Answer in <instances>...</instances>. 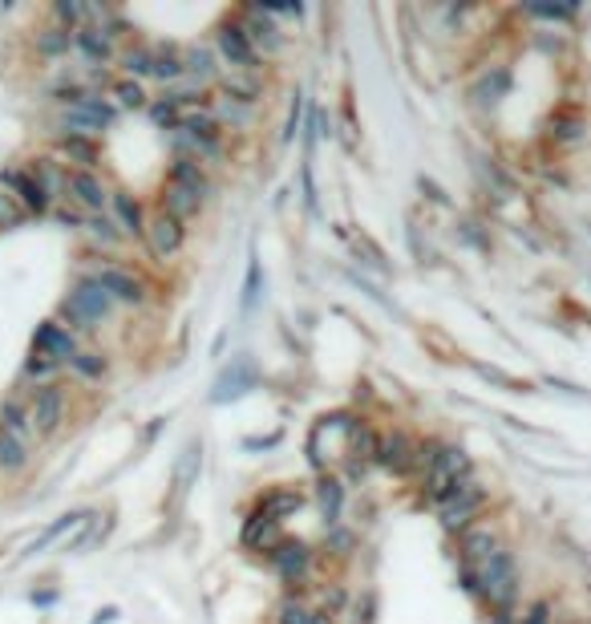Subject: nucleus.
<instances>
[{
	"label": "nucleus",
	"mask_w": 591,
	"mask_h": 624,
	"mask_svg": "<svg viewBox=\"0 0 591 624\" xmlns=\"http://www.w3.org/2000/svg\"><path fill=\"white\" fill-rule=\"evenodd\" d=\"M110 312H113V296L97 284V276L77 280V288H73L69 296H65V304H61V316L69 324H77V329H97Z\"/></svg>",
	"instance_id": "f257e3e1"
},
{
	"label": "nucleus",
	"mask_w": 591,
	"mask_h": 624,
	"mask_svg": "<svg viewBox=\"0 0 591 624\" xmlns=\"http://www.w3.org/2000/svg\"><path fill=\"white\" fill-rule=\"evenodd\" d=\"M461 483H470V458L458 446H434V462L425 470V499L445 502Z\"/></svg>",
	"instance_id": "f03ea898"
},
{
	"label": "nucleus",
	"mask_w": 591,
	"mask_h": 624,
	"mask_svg": "<svg viewBox=\"0 0 591 624\" xmlns=\"http://www.w3.org/2000/svg\"><path fill=\"white\" fill-rule=\"evenodd\" d=\"M478 580H482V596L498 608H510L518 596V564L510 551H494L482 567H478Z\"/></svg>",
	"instance_id": "7ed1b4c3"
},
{
	"label": "nucleus",
	"mask_w": 591,
	"mask_h": 624,
	"mask_svg": "<svg viewBox=\"0 0 591 624\" xmlns=\"http://www.w3.org/2000/svg\"><path fill=\"white\" fill-rule=\"evenodd\" d=\"M61 122H65V130H69V134L97 138L102 130H110V126H113V105H110V102H102L97 94H77L69 105H65Z\"/></svg>",
	"instance_id": "20e7f679"
},
{
	"label": "nucleus",
	"mask_w": 591,
	"mask_h": 624,
	"mask_svg": "<svg viewBox=\"0 0 591 624\" xmlns=\"http://www.w3.org/2000/svg\"><path fill=\"white\" fill-rule=\"evenodd\" d=\"M482 502H486V486L482 483H474V478L461 483L458 491L442 502V527H445V531H466L470 519L482 511Z\"/></svg>",
	"instance_id": "39448f33"
},
{
	"label": "nucleus",
	"mask_w": 591,
	"mask_h": 624,
	"mask_svg": "<svg viewBox=\"0 0 591 624\" xmlns=\"http://www.w3.org/2000/svg\"><path fill=\"white\" fill-rule=\"evenodd\" d=\"M29 413H32V430H37V438H53L57 430H61V421H65V393H61V385L49 381V385L32 389Z\"/></svg>",
	"instance_id": "423d86ee"
},
{
	"label": "nucleus",
	"mask_w": 591,
	"mask_h": 624,
	"mask_svg": "<svg viewBox=\"0 0 591 624\" xmlns=\"http://www.w3.org/2000/svg\"><path fill=\"white\" fill-rule=\"evenodd\" d=\"M255 385H259V369H255V361H251V357H235V361L227 365L223 373H219L215 389H210V402H215V405L235 402V397L251 393Z\"/></svg>",
	"instance_id": "0eeeda50"
},
{
	"label": "nucleus",
	"mask_w": 591,
	"mask_h": 624,
	"mask_svg": "<svg viewBox=\"0 0 591 624\" xmlns=\"http://www.w3.org/2000/svg\"><path fill=\"white\" fill-rule=\"evenodd\" d=\"M0 183H4L8 191H16L24 215H45V211L53 207V199H49L45 186L32 178V170H0Z\"/></svg>",
	"instance_id": "6e6552de"
},
{
	"label": "nucleus",
	"mask_w": 591,
	"mask_h": 624,
	"mask_svg": "<svg viewBox=\"0 0 591 624\" xmlns=\"http://www.w3.org/2000/svg\"><path fill=\"white\" fill-rule=\"evenodd\" d=\"M32 353L53 357L57 365H61V361H73V357H77V337H73L65 324L45 321L37 332H32Z\"/></svg>",
	"instance_id": "1a4fd4ad"
},
{
	"label": "nucleus",
	"mask_w": 591,
	"mask_h": 624,
	"mask_svg": "<svg viewBox=\"0 0 591 624\" xmlns=\"http://www.w3.org/2000/svg\"><path fill=\"white\" fill-rule=\"evenodd\" d=\"M219 53L227 57V61L235 65V69H243V73H255L259 69V57H255V45H251V37H247V29L243 24H223L219 29Z\"/></svg>",
	"instance_id": "9d476101"
},
{
	"label": "nucleus",
	"mask_w": 591,
	"mask_h": 624,
	"mask_svg": "<svg viewBox=\"0 0 591 624\" xmlns=\"http://www.w3.org/2000/svg\"><path fill=\"white\" fill-rule=\"evenodd\" d=\"M65 191H73V199H77V207H85V215H105L110 191H105V183L94 175V170H69Z\"/></svg>",
	"instance_id": "9b49d317"
},
{
	"label": "nucleus",
	"mask_w": 591,
	"mask_h": 624,
	"mask_svg": "<svg viewBox=\"0 0 591 624\" xmlns=\"http://www.w3.org/2000/svg\"><path fill=\"white\" fill-rule=\"evenodd\" d=\"M146 240H150V248L158 251L162 259H170V256H178L183 251V243H186V227L178 223L175 215H166V211H158V215L146 223Z\"/></svg>",
	"instance_id": "f8f14e48"
},
{
	"label": "nucleus",
	"mask_w": 591,
	"mask_h": 624,
	"mask_svg": "<svg viewBox=\"0 0 591 624\" xmlns=\"http://www.w3.org/2000/svg\"><path fill=\"white\" fill-rule=\"evenodd\" d=\"M97 284H102L105 292L113 296V304H146V284L138 280L134 272H126V267H102L97 272Z\"/></svg>",
	"instance_id": "ddd939ff"
},
{
	"label": "nucleus",
	"mask_w": 591,
	"mask_h": 624,
	"mask_svg": "<svg viewBox=\"0 0 591 624\" xmlns=\"http://www.w3.org/2000/svg\"><path fill=\"white\" fill-rule=\"evenodd\" d=\"M272 556V567L280 572V580L283 583H300L308 575V564H312V551L304 547V543H291V539H283L275 551H267Z\"/></svg>",
	"instance_id": "4468645a"
},
{
	"label": "nucleus",
	"mask_w": 591,
	"mask_h": 624,
	"mask_svg": "<svg viewBox=\"0 0 591 624\" xmlns=\"http://www.w3.org/2000/svg\"><path fill=\"white\" fill-rule=\"evenodd\" d=\"M413 454H417V446H413L401 430H393V434H385L377 442V462H381V466H389L393 475H409V470H413Z\"/></svg>",
	"instance_id": "2eb2a0df"
},
{
	"label": "nucleus",
	"mask_w": 591,
	"mask_h": 624,
	"mask_svg": "<svg viewBox=\"0 0 591 624\" xmlns=\"http://www.w3.org/2000/svg\"><path fill=\"white\" fill-rule=\"evenodd\" d=\"M183 138L194 142V150L202 154H219V122L210 113H183Z\"/></svg>",
	"instance_id": "dca6fc26"
},
{
	"label": "nucleus",
	"mask_w": 591,
	"mask_h": 624,
	"mask_svg": "<svg viewBox=\"0 0 591 624\" xmlns=\"http://www.w3.org/2000/svg\"><path fill=\"white\" fill-rule=\"evenodd\" d=\"M280 543H283L280 523H275V519H267L264 511H255V515L243 523V547H251V551H275Z\"/></svg>",
	"instance_id": "f3484780"
},
{
	"label": "nucleus",
	"mask_w": 591,
	"mask_h": 624,
	"mask_svg": "<svg viewBox=\"0 0 591 624\" xmlns=\"http://www.w3.org/2000/svg\"><path fill=\"white\" fill-rule=\"evenodd\" d=\"M377 442H381V438L372 434L364 421H356V430L348 434V475H353V478L364 475L369 462H377Z\"/></svg>",
	"instance_id": "a211bd4d"
},
{
	"label": "nucleus",
	"mask_w": 591,
	"mask_h": 624,
	"mask_svg": "<svg viewBox=\"0 0 591 624\" xmlns=\"http://www.w3.org/2000/svg\"><path fill=\"white\" fill-rule=\"evenodd\" d=\"M494 551H498V535L490 527H466V535H461V559H466V567H482Z\"/></svg>",
	"instance_id": "6ab92c4d"
},
{
	"label": "nucleus",
	"mask_w": 591,
	"mask_h": 624,
	"mask_svg": "<svg viewBox=\"0 0 591 624\" xmlns=\"http://www.w3.org/2000/svg\"><path fill=\"white\" fill-rule=\"evenodd\" d=\"M0 430H4V434H13L16 442L29 446V442H32V434H37V430H32V413H29V405H21L16 397L0 402Z\"/></svg>",
	"instance_id": "aec40b11"
},
{
	"label": "nucleus",
	"mask_w": 591,
	"mask_h": 624,
	"mask_svg": "<svg viewBox=\"0 0 591 624\" xmlns=\"http://www.w3.org/2000/svg\"><path fill=\"white\" fill-rule=\"evenodd\" d=\"M73 45H77L94 65H102V61H110V57H113L110 32L97 29V24H81V29H73Z\"/></svg>",
	"instance_id": "412c9836"
},
{
	"label": "nucleus",
	"mask_w": 591,
	"mask_h": 624,
	"mask_svg": "<svg viewBox=\"0 0 591 624\" xmlns=\"http://www.w3.org/2000/svg\"><path fill=\"white\" fill-rule=\"evenodd\" d=\"M243 29H247V37H251V45H255V49L275 53V49L283 45V37H280V29L272 24V13H267V8H255V16H251Z\"/></svg>",
	"instance_id": "4be33fe9"
},
{
	"label": "nucleus",
	"mask_w": 591,
	"mask_h": 624,
	"mask_svg": "<svg viewBox=\"0 0 591 624\" xmlns=\"http://www.w3.org/2000/svg\"><path fill=\"white\" fill-rule=\"evenodd\" d=\"M199 470H202V442H186L183 458H178V466H175V494H178V499H183V494L194 486Z\"/></svg>",
	"instance_id": "5701e85b"
},
{
	"label": "nucleus",
	"mask_w": 591,
	"mask_h": 624,
	"mask_svg": "<svg viewBox=\"0 0 591 624\" xmlns=\"http://www.w3.org/2000/svg\"><path fill=\"white\" fill-rule=\"evenodd\" d=\"M199 207H202V199L194 191H186V186L170 183L166 191H162V211H166V215H175L178 223H183V219H191V215H199Z\"/></svg>",
	"instance_id": "b1692460"
},
{
	"label": "nucleus",
	"mask_w": 591,
	"mask_h": 624,
	"mask_svg": "<svg viewBox=\"0 0 591 624\" xmlns=\"http://www.w3.org/2000/svg\"><path fill=\"white\" fill-rule=\"evenodd\" d=\"M170 183L175 186H186V191H194L202 199L207 194V175H202L199 158H186V154H178L175 167H170Z\"/></svg>",
	"instance_id": "393cba45"
},
{
	"label": "nucleus",
	"mask_w": 591,
	"mask_h": 624,
	"mask_svg": "<svg viewBox=\"0 0 591 624\" xmlns=\"http://www.w3.org/2000/svg\"><path fill=\"white\" fill-rule=\"evenodd\" d=\"M57 150L69 154L73 162H81V170H94L97 167V142L85 134H61L57 138Z\"/></svg>",
	"instance_id": "a878e982"
},
{
	"label": "nucleus",
	"mask_w": 591,
	"mask_h": 624,
	"mask_svg": "<svg viewBox=\"0 0 591 624\" xmlns=\"http://www.w3.org/2000/svg\"><path fill=\"white\" fill-rule=\"evenodd\" d=\"M154 77H158L162 86H175V81L186 77V65H183V57H178L175 45L154 49Z\"/></svg>",
	"instance_id": "bb28decb"
},
{
	"label": "nucleus",
	"mask_w": 591,
	"mask_h": 624,
	"mask_svg": "<svg viewBox=\"0 0 591 624\" xmlns=\"http://www.w3.org/2000/svg\"><path fill=\"white\" fill-rule=\"evenodd\" d=\"M113 211H118L121 231H126V235H146V219H142V207H138L134 194L113 191Z\"/></svg>",
	"instance_id": "cd10ccee"
},
{
	"label": "nucleus",
	"mask_w": 591,
	"mask_h": 624,
	"mask_svg": "<svg viewBox=\"0 0 591 624\" xmlns=\"http://www.w3.org/2000/svg\"><path fill=\"white\" fill-rule=\"evenodd\" d=\"M300 502H304V494L296 491V486H288V491H272L259 499V511H264L267 519H275L280 523L283 515H291V511H300Z\"/></svg>",
	"instance_id": "c85d7f7f"
},
{
	"label": "nucleus",
	"mask_w": 591,
	"mask_h": 624,
	"mask_svg": "<svg viewBox=\"0 0 591 624\" xmlns=\"http://www.w3.org/2000/svg\"><path fill=\"white\" fill-rule=\"evenodd\" d=\"M29 446L24 442H16L13 434H4V430H0V470H4V475H21L24 466H29Z\"/></svg>",
	"instance_id": "c756f323"
},
{
	"label": "nucleus",
	"mask_w": 591,
	"mask_h": 624,
	"mask_svg": "<svg viewBox=\"0 0 591 624\" xmlns=\"http://www.w3.org/2000/svg\"><path fill=\"white\" fill-rule=\"evenodd\" d=\"M506 89H510V73L502 69V65H494L490 73H482V77H478L474 97H478V102H482V105H494L502 94H506Z\"/></svg>",
	"instance_id": "7c9ffc66"
},
{
	"label": "nucleus",
	"mask_w": 591,
	"mask_h": 624,
	"mask_svg": "<svg viewBox=\"0 0 591 624\" xmlns=\"http://www.w3.org/2000/svg\"><path fill=\"white\" fill-rule=\"evenodd\" d=\"M32 178H37V183L45 186V194H49V199H61L65 183H69V170H65V175H61V167H57V162L37 158V162H32Z\"/></svg>",
	"instance_id": "2f4dec72"
},
{
	"label": "nucleus",
	"mask_w": 591,
	"mask_h": 624,
	"mask_svg": "<svg viewBox=\"0 0 591 624\" xmlns=\"http://www.w3.org/2000/svg\"><path fill=\"white\" fill-rule=\"evenodd\" d=\"M77 523H85V515H81V511H69V515H57L53 523L45 527V531L37 535V539H32V547H29V556H40V551L49 547V543L53 539H61L65 531H69V527H77Z\"/></svg>",
	"instance_id": "473e14b6"
},
{
	"label": "nucleus",
	"mask_w": 591,
	"mask_h": 624,
	"mask_svg": "<svg viewBox=\"0 0 591 624\" xmlns=\"http://www.w3.org/2000/svg\"><path fill=\"white\" fill-rule=\"evenodd\" d=\"M275 624H328V616L312 612L308 604H300V600H280V608H275Z\"/></svg>",
	"instance_id": "72a5a7b5"
},
{
	"label": "nucleus",
	"mask_w": 591,
	"mask_h": 624,
	"mask_svg": "<svg viewBox=\"0 0 591 624\" xmlns=\"http://www.w3.org/2000/svg\"><path fill=\"white\" fill-rule=\"evenodd\" d=\"M166 97L183 110V105H207V89H202V81H175V86H166Z\"/></svg>",
	"instance_id": "f704fd0d"
},
{
	"label": "nucleus",
	"mask_w": 591,
	"mask_h": 624,
	"mask_svg": "<svg viewBox=\"0 0 591 624\" xmlns=\"http://www.w3.org/2000/svg\"><path fill=\"white\" fill-rule=\"evenodd\" d=\"M183 65H186V77H194V81H210L215 77V53L210 49H191V53L183 57Z\"/></svg>",
	"instance_id": "c9c22d12"
},
{
	"label": "nucleus",
	"mask_w": 591,
	"mask_h": 624,
	"mask_svg": "<svg viewBox=\"0 0 591 624\" xmlns=\"http://www.w3.org/2000/svg\"><path fill=\"white\" fill-rule=\"evenodd\" d=\"M340 502H345V486H340V478H320V511L328 523H336L340 519Z\"/></svg>",
	"instance_id": "e433bc0d"
},
{
	"label": "nucleus",
	"mask_w": 591,
	"mask_h": 624,
	"mask_svg": "<svg viewBox=\"0 0 591 624\" xmlns=\"http://www.w3.org/2000/svg\"><path fill=\"white\" fill-rule=\"evenodd\" d=\"M121 69L130 73V81L146 77V73H154V53H150V49H142V45L126 49V53H121Z\"/></svg>",
	"instance_id": "4c0bfd02"
},
{
	"label": "nucleus",
	"mask_w": 591,
	"mask_h": 624,
	"mask_svg": "<svg viewBox=\"0 0 591 624\" xmlns=\"http://www.w3.org/2000/svg\"><path fill=\"white\" fill-rule=\"evenodd\" d=\"M85 231L94 235L97 243H105V248H113V243L121 240V231L113 227V219H110V215H85Z\"/></svg>",
	"instance_id": "58836bf2"
},
{
	"label": "nucleus",
	"mask_w": 591,
	"mask_h": 624,
	"mask_svg": "<svg viewBox=\"0 0 591 624\" xmlns=\"http://www.w3.org/2000/svg\"><path fill=\"white\" fill-rule=\"evenodd\" d=\"M57 373V361L45 353H32L29 361H24V381H37V385H49V377Z\"/></svg>",
	"instance_id": "ea45409f"
},
{
	"label": "nucleus",
	"mask_w": 591,
	"mask_h": 624,
	"mask_svg": "<svg viewBox=\"0 0 591 624\" xmlns=\"http://www.w3.org/2000/svg\"><path fill=\"white\" fill-rule=\"evenodd\" d=\"M69 45H73L69 29H45V32H40V41H37V49H40V53H49V57L69 53Z\"/></svg>",
	"instance_id": "a19ab883"
},
{
	"label": "nucleus",
	"mask_w": 591,
	"mask_h": 624,
	"mask_svg": "<svg viewBox=\"0 0 591 624\" xmlns=\"http://www.w3.org/2000/svg\"><path fill=\"white\" fill-rule=\"evenodd\" d=\"M150 118H154V126H166V130L183 126V113H178V105L170 102V97H158V102H150Z\"/></svg>",
	"instance_id": "79ce46f5"
},
{
	"label": "nucleus",
	"mask_w": 591,
	"mask_h": 624,
	"mask_svg": "<svg viewBox=\"0 0 591 624\" xmlns=\"http://www.w3.org/2000/svg\"><path fill=\"white\" fill-rule=\"evenodd\" d=\"M113 97H118V105H126V110H138V105H146V89L138 86V81H118L113 86Z\"/></svg>",
	"instance_id": "37998d69"
},
{
	"label": "nucleus",
	"mask_w": 591,
	"mask_h": 624,
	"mask_svg": "<svg viewBox=\"0 0 591 624\" xmlns=\"http://www.w3.org/2000/svg\"><path fill=\"white\" fill-rule=\"evenodd\" d=\"M69 365L81 373V377H102L105 373V357L102 353H77Z\"/></svg>",
	"instance_id": "c03bdc74"
},
{
	"label": "nucleus",
	"mask_w": 591,
	"mask_h": 624,
	"mask_svg": "<svg viewBox=\"0 0 591 624\" xmlns=\"http://www.w3.org/2000/svg\"><path fill=\"white\" fill-rule=\"evenodd\" d=\"M255 304H259V259L251 256V264H247V284H243V312H251Z\"/></svg>",
	"instance_id": "a18cd8bd"
},
{
	"label": "nucleus",
	"mask_w": 591,
	"mask_h": 624,
	"mask_svg": "<svg viewBox=\"0 0 591 624\" xmlns=\"http://www.w3.org/2000/svg\"><path fill=\"white\" fill-rule=\"evenodd\" d=\"M482 175H486V183H494V191H498V199H506V194H515V183H510V178L498 170V162H490V158H486V162H482Z\"/></svg>",
	"instance_id": "49530a36"
},
{
	"label": "nucleus",
	"mask_w": 591,
	"mask_h": 624,
	"mask_svg": "<svg viewBox=\"0 0 591 624\" xmlns=\"http://www.w3.org/2000/svg\"><path fill=\"white\" fill-rule=\"evenodd\" d=\"M526 13L542 16V21H571L575 8H567V5H526Z\"/></svg>",
	"instance_id": "de8ad7c7"
},
{
	"label": "nucleus",
	"mask_w": 591,
	"mask_h": 624,
	"mask_svg": "<svg viewBox=\"0 0 591 624\" xmlns=\"http://www.w3.org/2000/svg\"><path fill=\"white\" fill-rule=\"evenodd\" d=\"M300 118H304V94L296 89V97H291V110H288V126H283V142H291V138H296Z\"/></svg>",
	"instance_id": "09e8293b"
},
{
	"label": "nucleus",
	"mask_w": 591,
	"mask_h": 624,
	"mask_svg": "<svg viewBox=\"0 0 591 624\" xmlns=\"http://www.w3.org/2000/svg\"><path fill=\"white\" fill-rule=\"evenodd\" d=\"M16 194H0V227H13V223H21V219H24V211L21 207H16Z\"/></svg>",
	"instance_id": "8fccbe9b"
},
{
	"label": "nucleus",
	"mask_w": 591,
	"mask_h": 624,
	"mask_svg": "<svg viewBox=\"0 0 591 624\" xmlns=\"http://www.w3.org/2000/svg\"><path fill=\"white\" fill-rule=\"evenodd\" d=\"M57 16H61L65 24H77L81 16H85V8H81V5H73V0H61V5H57Z\"/></svg>",
	"instance_id": "3c124183"
},
{
	"label": "nucleus",
	"mask_w": 591,
	"mask_h": 624,
	"mask_svg": "<svg viewBox=\"0 0 591 624\" xmlns=\"http://www.w3.org/2000/svg\"><path fill=\"white\" fill-rule=\"evenodd\" d=\"M57 219H61L65 227H85V215H81V211H69V207H57Z\"/></svg>",
	"instance_id": "603ef678"
},
{
	"label": "nucleus",
	"mask_w": 591,
	"mask_h": 624,
	"mask_svg": "<svg viewBox=\"0 0 591 624\" xmlns=\"http://www.w3.org/2000/svg\"><path fill=\"white\" fill-rule=\"evenodd\" d=\"M316 130H320V113H308V130H304V150H312V142H316Z\"/></svg>",
	"instance_id": "864d4df0"
},
{
	"label": "nucleus",
	"mask_w": 591,
	"mask_h": 624,
	"mask_svg": "<svg viewBox=\"0 0 591 624\" xmlns=\"http://www.w3.org/2000/svg\"><path fill=\"white\" fill-rule=\"evenodd\" d=\"M304 203H308V211H316V186H312V170L304 167Z\"/></svg>",
	"instance_id": "5fc2aeb1"
},
{
	"label": "nucleus",
	"mask_w": 591,
	"mask_h": 624,
	"mask_svg": "<svg viewBox=\"0 0 591 624\" xmlns=\"http://www.w3.org/2000/svg\"><path fill=\"white\" fill-rule=\"evenodd\" d=\"M421 191H429V199L445 203V194H442V191H437V186H434V183H425V178H421Z\"/></svg>",
	"instance_id": "6e6d98bb"
}]
</instances>
